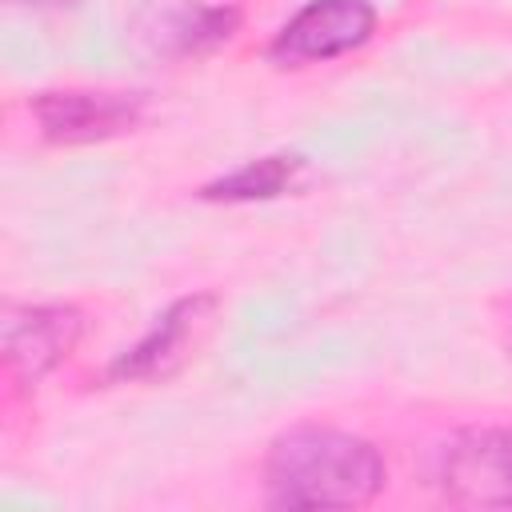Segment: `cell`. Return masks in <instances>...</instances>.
I'll return each instance as SVG.
<instances>
[{
	"label": "cell",
	"instance_id": "cell-1",
	"mask_svg": "<svg viewBox=\"0 0 512 512\" xmlns=\"http://www.w3.org/2000/svg\"><path fill=\"white\" fill-rule=\"evenodd\" d=\"M388 484L384 456L340 428H288L264 456L268 508H364Z\"/></svg>",
	"mask_w": 512,
	"mask_h": 512
},
{
	"label": "cell",
	"instance_id": "cell-2",
	"mask_svg": "<svg viewBox=\"0 0 512 512\" xmlns=\"http://www.w3.org/2000/svg\"><path fill=\"white\" fill-rule=\"evenodd\" d=\"M376 32L372 0H308L268 44V60L276 68H308L328 64L364 48Z\"/></svg>",
	"mask_w": 512,
	"mask_h": 512
},
{
	"label": "cell",
	"instance_id": "cell-3",
	"mask_svg": "<svg viewBox=\"0 0 512 512\" xmlns=\"http://www.w3.org/2000/svg\"><path fill=\"white\" fill-rule=\"evenodd\" d=\"M440 492L456 508H512V428H464L440 452Z\"/></svg>",
	"mask_w": 512,
	"mask_h": 512
},
{
	"label": "cell",
	"instance_id": "cell-4",
	"mask_svg": "<svg viewBox=\"0 0 512 512\" xmlns=\"http://www.w3.org/2000/svg\"><path fill=\"white\" fill-rule=\"evenodd\" d=\"M84 336V316L72 304H4L0 352L16 384L32 388L56 372Z\"/></svg>",
	"mask_w": 512,
	"mask_h": 512
},
{
	"label": "cell",
	"instance_id": "cell-5",
	"mask_svg": "<svg viewBox=\"0 0 512 512\" xmlns=\"http://www.w3.org/2000/svg\"><path fill=\"white\" fill-rule=\"evenodd\" d=\"M28 112L52 144H100L132 132L144 120L140 92H96V88H52L28 100Z\"/></svg>",
	"mask_w": 512,
	"mask_h": 512
},
{
	"label": "cell",
	"instance_id": "cell-6",
	"mask_svg": "<svg viewBox=\"0 0 512 512\" xmlns=\"http://www.w3.org/2000/svg\"><path fill=\"white\" fill-rule=\"evenodd\" d=\"M220 308L216 292H196L176 300L124 356L112 360L108 380H164L172 376L196 348V340L208 332L212 316Z\"/></svg>",
	"mask_w": 512,
	"mask_h": 512
},
{
	"label": "cell",
	"instance_id": "cell-7",
	"mask_svg": "<svg viewBox=\"0 0 512 512\" xmlns=\"http://www.w3.org/2000/svg\"><path fill=\"white\" fill-rule=\"evenodd\" d=\"M236 28H240V8H232V4L172 0V4L148 8L136 24V36L148 44V52L180 60V56H200V52L224 44Z\"/></svg>",
	"mask_w": 512,
	"mask_h": 512
},
{
	"label": "cell",
	"instance_id": "cell-8",
	"mask_svg": "<svg viewBox=\"0 0 512 512\" xmlns=\"http://www.w3.org/2000/svg\"><path fill=\"white\" fill-rule=\"evenodd\" d=\"M300 172H304L300 156H288V152L260 156V160H248L236 172L204 184L200 196L204 200H276V196H284L296 184Z\"/></svg>",
	"mask_w": 512,
	"mask_h": 512
},
{
	"label": "cell",
	"instance_id": "cell-9",
	"mask_svg": "<svg viewBox=\"0 0 512 512\" xmlns=\"http://www.w3.org/2000/svg\"><path fill=\"white\" fill-rule=\"evenodd\" d=\"M12 4H28V8H64V4H76V0H12Z\"/></svg>",
	"mask_w": 512,
	"mask_h": 512
},
{
	"label": "cell",
	"instance_id": "cell-10",
	"mask_svg": "<svg viewBox=\"0 0 512 512\" xmlns=\"http://www.w3.org/2000/svg\"><path fill=\"white\" fill-rule=\"evenodd\" d=\"M508 352H512V316H508Z\"/></svg>",
	"mask_w": 512,
	"mask_h": 512
}]
</instances>
